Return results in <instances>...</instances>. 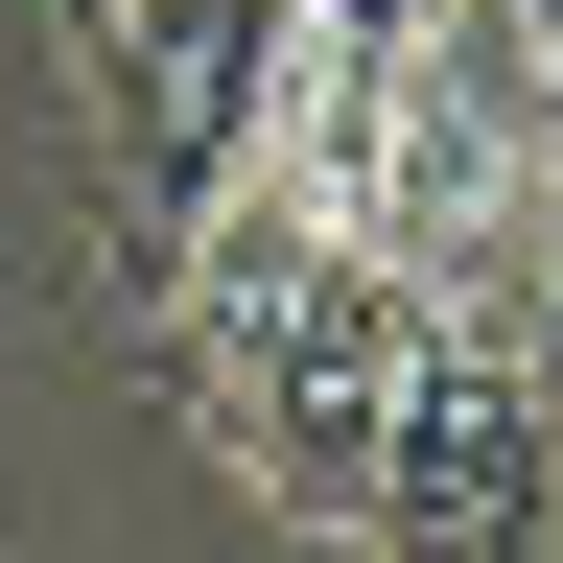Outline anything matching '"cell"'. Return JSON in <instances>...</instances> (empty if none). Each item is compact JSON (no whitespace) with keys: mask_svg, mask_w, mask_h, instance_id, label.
Segmentation results:
<instances>
[{"mask_svg":"<svg viewBox=\"0 0 563 563\" xmlns=\"http://www.w3.org/2000/svg\"><path fill=\"white\" fill-rule=\"evenodd\" d=\"M188 399H211V446H235L282 517H352L399 446V376H422V306H399V258L352 235V211H306L282 165H235L188 211Z\"/></svg>","mask_w":563,"mask_h":563,"instance_id":"6da1fadb","label":"cell"},{"mask_svg":"<svg viewBox=\"0 0 563 563\" xmlns=\"http://www.w3.org/2000/svg\"><path fill=\"white\" fill-rule=\"evenodd\" d=\"M352 540H376V563H563V376L517 329H422Z\"/></svg>","mask_w":563,"mask_h":563,"instance_id":"7a4b0ae2","label":"cell"},{"mask_svg":"<svg viewBox=\"0 0 563 563\" xmlns=\"http://www.w3.org/2000/svg\"><path fill=\"white\" fill-rule=\"evenodd\" d=\"M70 47H95V165H118V211L188 258V211L235 188L258 118H282L306 0H70Z\"/></svg>","mask_w":563,"mask_h":563,"instance_id":"3957f363","label":"cell"},{"mask_svg":"<svg viewBox=\"0 0 563 563\" xmlns=\"http://www.w3.org/2000/svg\"><path fill=\"white\" fill-rule=\"evenodd\" d=\"M517 352H540V376H563V188H540V306H517Z\"/></svg>","mask_w":563,"mask_h":563,"instance_id":"277c9868","label":"cell"},{"mask_svg":"<svg viewBox=\"0 0 563 563\" xmlns=\"http://www.w3.org/2000/svg\"><path fill=\"white\" fill-rule=\"evenodd\" d=\"M540 118H563V0H540Z\"/></svg>","mask_w":563,"mask_h":563,"instance_id":"5b68a950","label":"cell"}]
</instances>
